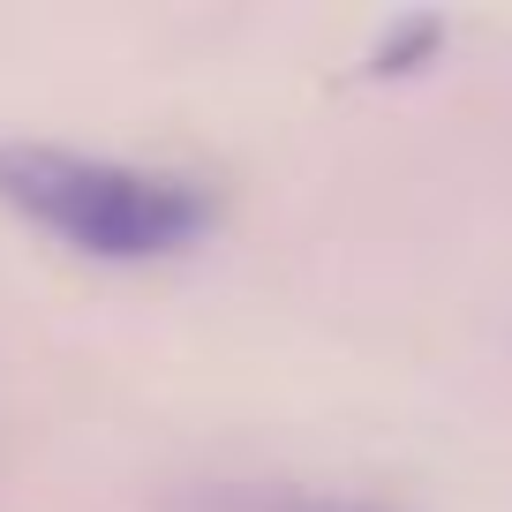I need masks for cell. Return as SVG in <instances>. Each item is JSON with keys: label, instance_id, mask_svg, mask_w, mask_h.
Returning <instances> with one entry per match:
<instances>
[{"label": "cell", "instance_id": "2", "mask_svg": "<svg viewBox=\"0 0 512 512\" xmlns=\"http://www.w3.org/2000/svg\"><path fill=\"white\" fill-rule=\"evenodd\" d=\"M437 38H445V23H437V16H392V31L369 46V68H415Z\"/></svg>", "mask_w": 512, "mask_h": 512}, {"label": "cell", "instance_id": "3", "mask_svg": "<svg viewBox=\"0 0 512 512\" xmlns=\"http://www.w3.org/2000/svg\"><path fill=\"white\" fill-rule=\"evenodd\" d=\"M287 512H377V505H287Z\"/></svg>", "mask_w": 512, "mask_h": 512}, {"label": "cell", "instance_id": "1", "mask_svg": "<svg viewBox=\"0 0 512 512\" xmlns=\"http://www.w3.org/2000/svg\"><path fill=\"white\" fill-rule=\"evenodd\" d=\"M0 204L23 211L38 234L83 256H113V264L189 249L219 211L204 181L174 166L106 159V151L46 144V136H0Z\"/></svg>", "mask_w": 512, "mask_h": 512}]
</instances>
